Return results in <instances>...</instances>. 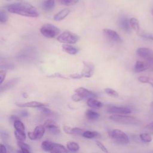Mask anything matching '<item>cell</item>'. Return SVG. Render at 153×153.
<instances>
[{"label": "cell", "mask_w": 153, "mask_h": 153, "mask_svg": "<svg viewBox=\"0 0 153 153\" xmlns=\"http://www.w3.org/2000/svg\"><path fill=\"white\" fill-rule=\"evenodd\" d=\"M8 20V16L7 13L1 10L0 11V22L1 23H5Z\"/></svg>", "instance_id": "cell-37"}, {"label": "cell", "mask_w": 153, "mask_h": 153, "mask_svg": "<svg viewBox=\"0 0 153 153\" xmlns=\"http://www.w3.org/2000/svg\"><path fill=\"white\" fill-rule=\"evenodd\" d=\"M7 1H11V0H7Z\"/></svg>", "instance_id": "cell-53"}, {"label": "cell", "mask_w": 153, "mask_h": 153, "mask_svg": "<svg viewBox=\"0 0 153 153\" xmlns=\"http://www.w3.org/2000/svg\"><path fill=\"white\" fill-rule=\"evenodd\" d=\"M72 99L74 101V102H79L82 100V99L77 94V93H75L74 94H73L71 97Z\"/></svg>", "instance_id": "cell-44"}, {"label": "cell", "mask_w": 153, "mask_h": 153, "mask_svg": "<svg viewBox=\"0 0 153 153\" xmlns=\"http://www.w3.org/2000/svg\"><path fill=\"white\" fill-rule=\"evenodd\" d=\"M45 131V128L44 126H37L33 131V133L35 136L36 139H40L44 134V133Z\"/></svg>", "instance_id": "cell-20"}, {"label": "cell", "mask_w": 153, "mask_h": 153, "mask_svg": "<svg viewBox=\"0 0 153 153\" xmlns=\"http://www.w3.org/2000/svg\"><path fill=\"white\" fill-rule=\"evenodd\" d=\"M55 6V0H45L42 2V8L45 11H50Z\"/></svg>", "instance_id": "cell-25"}, {"label": "cell", "mask_w": 153, "mask_h": 153, "mask_svg": "<svg viewBox=\"0 0 153 153\" xmlns=\"http://www.w3.org/2000/svg\"><path fill=\"white\" fill-rule=\"evenodd\" d=\"M7 10L13 14L30 17H37L39 13L37 9L30 4L24 2H19L9 4L6 6Z\"/></svg>", "instance_id": "cell-1"}, {"label": "cell", "mask_w": 153, "mask_h": 153, "mask_svg": "<svg viewBox=\"0 0 153 153\" xmlns=\"http://www.w3.org/2000/svg\"><path fill=\"white\" fill-rule=\"evenodd\" d=\"M20 115L23 117H27V116L29 115V113L27 111H23L21 112Z\"/></svg>", "instance_id": "cell-49"}, {"label": "cell", "mask_w": 153, "mask_h": 153, "mask_svg": "<svg viewBox=\"0 0 153 153\" xmlns=\"http://www.w3.org/2000/svg\"><path fill=\"white\" fill-rule=\"evenodd\" d=\"M14 127L16 130H19V131H25V127L23 123L20 120H17L14 123Z\"/></svg>", "instance_id": "cell-34"}, {"label": "cell", "mask_w": 153, "mask_h": 153, "mask_svg": "<svg viewBox=\"0 0 153 153\" xmlns=\"http://www.w3.org/2000/svg\"><path fill=\"white\" fill-rule=\"evenodd\" d=\"M107 111L111 114H128L131 112L130 109L127 107L116 106H109L108 108Z\"/></svg>", "instance_id": "cell-9"}, {"label": "cell", "mask_w": 153, "mask_h": 153, "mask_svg": "<svg viewBox=\"0 0 153 153\" xmlns=\"http://www.w3.org/2000/svg\"><path fill=\"white\" fill-rule=\"evenodd\" d=\"M103 33L105 36L110 41L113 42H118L120 43L122 41L121 38L118 35V33L111 29H103Z\"/></svg>", "instance_id": "cell-8"}, {"label": "cell", "mask_w": 153, "mask_h": 153, "mask_svg": "<svg viewBox=\"0 0 153 153\" xmlns=\"http://www.w3.org/2000/svg\"><path fill=\"white\" fill-rule=\"evenodd\" d=\"M27 135H28L29 138L30 140H36V137H35V134H34V133H33V131H29V132H28Z\"/></svg>", "instance_id": "cell-45"}, {"label": "cell", "mask_w": 153, "mask_h": 153, "mask_svg": "<svg viewBox=\"0 0 153 153\" xmlns=\"http://www.w3.org/2000/svg\"><path fill=\"white\" fill-rule=\"evenodd\" d=\"M43 126L45 127V128H47L48 130L54 128V127H59L57 126V123L54 121H53V120H46L44 122Z\"/></svg>", "instance_id": "cell-31"}, {"label": "cell", "mask_w": 153, "mask_h": 153, "mask_svg": "<svg viewBox=\"0 0 153 153\" xmlns=\"http://www.w3.org/2000/svg\"><path fill=\"white\" fill-rule=\"evenodd\" d=\"M47 77H49V78H63V79H68V78L65 77V76L62 75V74H60L59 73H55V74H52L51 75L47 76Z\"/></svg>", "instance_id": "cell-42"}, {"label": "cell", "mask_w": 153, "mask_h": 153, "mask_svg": "<svg viewBox=\"0 0 153 153\" xmlns=\"http://www.w3.org/2000/svg\"><path fill=\"white\" fill-rule=\"evenodd\" d=\"M17 1H23V0H17Z\"/></svg>", "instance_id": "cell-52"}, {"label": "cell", "mask_w": 153, "mask_h": 153, "mask_svg": "<svg viewBox=\"0 0 153 153\" xmlns=\"http://www.w3.org/2000/svg\"><path fill=\"white\" fill-rule=\"evenodd\" d=\"M1 137L3 140L5 141L6 140H7L9 138V134L6 131L1 130Z\"/></svg>", "instance_id": "cell-41"}, {"label": "cell", "mask_w": 153, "mask_h": 153, "mask_svg": "<svg viewBox=\"0 0 153 153\" xmlns=\"http://www.w3.org/2000/svg\"><path fill=\"white\" fill-rule=\"evenodd\" d=\"M145 62L147 63L149 68L153 70V57L145 60Z\"/></svg>", "instance_id": "cell-43"}, {"label": "cell", "mask_w": 153, "mask_h": 153, "mask_svg": "<svg viewBox=\"0 0 153 153\" xmlns=\"http://www.w3.org/2000/svg\"><path fill=\"white\" fill-rule=\"evenodd\" d=\"M75 93H77L82 99H89L91 97H96V95L92 91L84 87H79L75 90Z\"/></svg>", "instance_id": "cell-11"}, {"label": "cell", "mask_w": 153, "mask_h": 153, "mask_svg": "<svg viewBox=\"0 0 153 153\" xmlns=\"http://www.w3.org/2000/svg\"><path fill=\"white\" fill-rule=\"evenodd\" d=\"M129 22L131 28L133 29L138 34L140 32V26L139 20L135 17H131L129 20Z\"/></svg>", "instance_id": "cell-23"}, {"label": "cell", "mask_w": 153, "mask_h": 153, "mask_svg": "<svg viewBox=\"0 0 153 153\" xmlns=\"http://www.w3.org/2000/svg\"><path fill=\"white\" fill-rule=\"evenodd\" d=\"M138 34L140 36H141L143 38H145L148 40L153 41V33H152L143 31V32H140Z\"/></svg>", "instance_id": "cell-36"}, {"label": "cell", "mask_w": 153, "mask_h": 153, "mask_svg": "<svg viewBox=\"0 0 153 153\" xmlns=\"http://www.w3.org/2000/svg\"><path fill=\"white\" fill-rule=\"evenodd\" d=\"M37 53V50L35 47H27L18 53L17 58L23 61H32L36 58Z\"/></svg>", "instance_id": "cell-4"}, {"label": "cell", "mask_w": 153, "mask_h": 153, "mask_svg": "<svg viewBox=\"0 0 153 153\" xmlns=\"http://www.w3.org/2000/svg\"><path fill=\"white\" fill-rule=\"evenodd\" d=\"M66 147L69 151H71L72 152L78 151L79 149V145L76 142H73V141L68 142L66 143Z\"/></svg>", "instance_id": "cell-27"}, {"label": "cell", "mask_w": 153, "mask_h": 153, "mask_svg": "<svg viewBox=\"0 0 153 153\" xmlns=\"http://www.w3.org/2000/svg\"><path fill=\"white\" fill-rule=\"evenodd\" d=\"M119 26L120 27L127 33L131 32V26L130 25L129 20L126 17H121L119 20Z\"/></svg>", "instance_id": "cell-14"}, {"label": "cell", "mask_w": 153, "mask_h": 153, "mask_svg": "<svg viewBox=\"0 0 153 153\" xmlns=\"http://www.w3.org/2000/svg\"><path fill=\"white\" fill-rule=\"evenodd\" d=\"M9 119H10V120L11 122H13V123H14L16 121L20 120V119H19V117H17V116H16V115H11V116H10V117L9 118Z\"/></svg>", "instance_id": "cell-46"}, {"label": "cell", "mask_w": 153, "mask_h": 153, "mask_svg": "<svg viewBox=\"0 0 153 153\" xmlns=\"http://www.w3.org/2000/svg\"><path fill=\"white\" fill-rule=\"evenodd\" d=\"M41 112H42V113L43 114H44V115H51L52 114H53V112H52V111L50 109H48V108H47L45 106H41V107H39V108H38Z\"/></svg>", "instance_id": "cell-38"}, {"label": "cell", "mask_w": 153, "mask_h": 153, "mask_svg": "<svg viewBox=\"0 0 153 153\" xmlns=\"http://www.w3.org/2000/svg\"><path fill=\"white\" fill-rule=\"evenodd\" d=\"M70 13L71 10L69 8H64L54 16V20L56 21H61L66 17Z\"/></svg>", "instance_id": "cell-16"}, {"label": "cell", "mask_w": 153, "mask_h": 153, "mask_svg": "<svg viewBox=\"0 0 153 153\" xmlns=\"http://www.w3.org/2000/svg\"><path fill=\"white\" fill-rule=\"evenodd\" d=\"M79 39V36L69 30H66L60 33L57 37V40L62 43L68 44H74L76 43Z\"/></svg>", "instance_id": "cell-5"}, {"label": "cell", "mask_w": 153, "mask_h": 153, "mask_svg": "<svg viewBox=\"0 0 153 153\" xmlns=\"http://www.w3.org/2000/svg\"><path fill=\"white\" fill-rule=\"evenodd\" d=\"M109 119L115 123L128 125L138 126L142 123L138 118L124 114H113L109 116Z\"/></svg>", "instance_id": "cell-2"}, {"label": "cell", "mask_w": 153, "mask_h": 153, "mask_svg": "<svg viewBox=\"0 0 153 153\" xmlns=\"http://www.w3.org/2000/svg\"><path fill=\"white\" fill-rule=\"evenodd\" d=\"M7 71L6 69H1L0 71V78H1V82H0V84H2V82L5 78V76L7 75Z\"/></svg>", "instance_id": "cell-39"}, {"label": "cell", "mask_w": 153, "mask_h": 153, "mask_svg": "<svg viewBox=\"0 0 153 153\" xmlns=\"http://www.w3.org/2000/svg\"><path fill=\"white\" fill-rule=\"evenodd\" d=\"M14 135L18 141L24 142L26 140V136L25 131H19L16 130L14 131Z\"/></svg>", "instance_id": "cell-29"}, {"label": "cell", "mask_w": 153, "mask_h": 153, "mask_svg": "<svg viewBox=\"0 0 153 153\" xmlns=\"http://www.w3.org/2000/svg\"><path fill=\"white\" fill-rule=\"evenodd\" d=\"M145 128H147L148 130H149L151 131H153V121L149 123L148 124H147L146 126H145Z\"/></svg>", "instance_id": "cell-47"}, {"label": "cell", "mask_w": 153, "mask_h": 153, "mask_svg": "<svg viewBox=\"0 0 153 153\" xmlns=\"http://www.w3.org/2000/svg\"><path fill=\"white\" fill-rule=\"evenodd\" d=\"M151 105V107L153 109V101L151 103V105Z\"/></svg>", "instance_id": "cell-50"}, {"label": "cell", "mask_w": 153, "mask_h": 153, "mask_svg": "<svg viewBox=\"0 0 153 153\" xmlns=\"http://www.w3.org/2000/svg\"><path fill=\"white\" fill-rule=\"evenodd\" d=\"M87 104L89 107L93 108H100L103 106V103L100 101L94 99V97H91L87 100Z\"/></svg>", "instance_id": "cell-19"}, {"label": "cell", "mask_w": 153, "mask_h": 153, "mask_svg": "<svg viewBox=\"0 0 153 153\" xmlns=\"http://www.w3.org/2000/svg\"><path fill=\"white\" fill-rule=\"evenodd\" d=\"M62 47L64 51L71 55L76 54L78 51V50L75 47H74L71 44H65L62 45Z\"/></svg>", "instance_id": "cell-18"}, {"label": "cell", "mask_w": 153, "mask_h": 153, "mask_svg": "<svg viewBox=\"0 0 153 153\" xmlns=\"http://www.w3.org/2000/svg\"><path fill=\"white\" fill-rule=\"evenodd\" d=\"M138 80L139 82L142 83L148 84H150L152 87H153V78L145 76H140L138 78Z\"/></svg>", "instance_id": "cell-30"}, {"label": "cell", "mask_w": 153, "mask_h": 153, "mask_svg": "<svg viewBox=\"0 0 153 153\" xmlns=\"http://www.w3.org/2000/svg\"><path fill=\"white\" fill-rule=\"evenodd\" d=\"M20 81V78L17 77V78H13L9 81H8L3 85L1 84V87H0L1 93H3L4 91H6L10 90L12 88L14 87L16 85H17L19 84Z\"/></svg>", "instance_id": "cell-10"}, {"label": "cell", "mask_w": 153, "mask_h": 153, "mask_svg": "<svg viewBox=\"0 0 153 153\" xmlns=\"http://www.w3.org/2000/svg\"><path fill=\"white\" fill-rule=\"evenodd\" d=\"M109 136L115 142L119 143L127 144L129 142L128 136L124 132L119 129H114L109 131Z\"/></svg>", "instance_id": "cell-7"}, {"label": "cell", "mask_w": 153, "mask_h": 153, "mask_svg": "<svg viewBox=\"0 0 153 153\" xmlns=\"http://www.w3.org/2000/svg\"><path fill=\"white\" fill-rule=\"evenodd\" d=\"M96 144L97 145V146L103 151V152H108V151L107 150L106 148L105 147V146L102 143L100 142V141H98V140H96Z\"/></svg>", "instance_id": "cell-40"}, {"label": "cell", "mask_w": 153, "mask_h": 153, "mask_svg": "<svg viewBox=\"0 0 153 153\" xmlns=\"http://www.w3.org/2000/svg\"><path fill=\"white\" fill-rule=\"evenodd\" d=\"M60 4L66 5V6H70L76 4L78 2L79 0H57Z\"/></svg>", "instance_id": "cell-35"}, {"label": "cell", "mask_w": 153, "mask_h": 153, "mask_svg": "<svg viewBox=\"0 0 153 153\" xmlns=\"http://www.w3.org/2000/svg\"><path fill=\"white\" fill-rule=\"evenodd\" d=\"M86 118L89 120H96L100 117V114L91 109H88L85 113Z\"/></svg>", "instance_id": "cell-24"}, {"label": "cell", "mask_w": 153, "mask_h": 153, "mask_svg": "<svg viewBox=\"0 0 153 153\" xmlns=\"http://www.w3.org/2000/svg\"><path fill=\"white\" fill-rule=\"evenodd\" d=\"M17 145L20 148V150L18 151V152L22 153H30V147L27 143H25L24 142L18 141Z\"/></svg>", "instance_id": "cell-22"}, {"label": "cell", "mask_w": 153, "mask_h": 153, "mask_svg": "<svg viewBox=\"0 0 153 153\" xmlns=\"http://www.w3.org/2000/svg\"><path fill=\"white\" fill-rule=\"evenodd\" d=\"M63 131L69 134H82L84 130L81 128L78 127H71L69 126H64L63 127Z\"/></svg>", "instance_id": "cell-15"}, {"label": "cell", "mask_w": 153, "mask_h": 153, "mask_svg": "<svg viewBox=\"0 0 153 153\" xmlns=\"http://www.w3.org/2000/svg\"><path fill=\"white\" fill-rule=\"evenodd\" d=\"M139 137H140V139L143 142L149 143L152 141V137L151 134L147 133H142L140 134Z\"/></svg>", "instance_id": "cell-33"}, {"label": "cell", "mask_w": 153, "mask_h": 153, "mask_svg": "<svg viewBox=\"0 0 153 153\" xmlns=\"http://www.w3.org/2000/svg\"><path fill=\"white\" fill-rule=\"evenodd\" d=\"M94 66L93 63L83 62V68L80 73H75L69 75L72 79H80L82 78H90L94 74Z\"/></svg>", "instance_id": "cell-3"}, {"label": "cell", "mask_w": 153, "mask_h": 153, "mask_svg": "<svg viewBox=\"0 0 153 153\" xmlns=\"http://www.w3.org/2000/svg\"><path fill=\"white\" fill-rule=\"evenodd\" d=\"M134 71L136 72H143L147 69H149L148 65L146 62H142L140 60H137L134 66Z\"/></svg>", "instance_id": "cell-17"}, {"label": "cell", "mask_w": 153, "mask_h": 153, "mask_svg": "<svg viewBox=\"0 0 153 153\" xmlns=\"http://www.w3.org/2000/svg\"><path fill=\"white\" fill-rule=\"evenodd\" d=\"M104 91H105V93L107 95H108L109 96H110L111 97L117 98L119 96V94H118V92L117 91H115V90L112 89V88H106L104 89Z\"/></svg>", "instance_id": "cell-32"}, {"label": "cell", "mask_w": 153, "mask_h": 153, "mask_svg": "<svg viewBox=\"0 0 153 153\" xmlns=\"http://www.w3.org/2000/svg\"><path fill=\"white\" fill-rule=\"evenodd\" d=\"M1 153L7 152V148L5 146V145H3L2 143L1 144Z\"/></svg>", "instance_id": "cell-48"}, {"label": "cell", "mask_w": 153, "mask_h": 153, "mask_svg": "<svg viewBox=\"0 0 153 153\" xmlns=\"http://www.w3.org/2000/svg\"><path fill=\"white\" fill-rule=\"evenodd\" d=\"M16 105L19 107H25V108H39L41 106H47L48 105L46 103H41L36 101H31L27 102L26 103H16Z\"/></svg>", "instance_id": "cell-13"}, {"label": "cell", "mask_w": 153, "mask_h": 153, "mask_svg": "<svg viewBox=\"0 0 153 153\" xmlns=\"http://www.w3.org/2000/svg\"><path fill=\"white\" fill-rule=\"evenodd\" d=\"M136 54L138 56L146 60L153 57V51L148 48L140 47L137 49Z\"/></svg>", "instance_id": "cell-12"}, {"label": "cell", "mask_w": 153, "mask_h": 153, "mask_svg": "<svg viewBox=\"0 0 153 153\" xmlns=\"http://www.w3.org/2000/svg\"><path fill=\"white\" fill-rule=\"evenodd\" d=\"M68 152V150L63 145L59 143H53V148L50 152L59 153V152Z\"/></svg>", "instance_id": "cell-21"}, {"label": "cell", "mask_w": 153, "mask_h": 153, "mask_svg": "<svg viewBox=\"0 0 153 153\" xmlns=\"http://www.w3.org/2000/svg\"><path fill=\"white\" fill-rule=\"evenodd\" d=\"M60 29L50 23H46L43 25L40 28L41 33L46 38H53L59 35L60 33Z\"/></svg>", "instance_id": "cell-6"}, {"label": "cell", "mask_w": 153, "mask_h": 153, "mask_svg": "<svg viewBox=\"0 0 153 153\" xmlns=\"http://www.w3.org/2000/svg\"><path fill=\"white\" fill-rule=\"evenodd\" d=\"M82 136L87 139H93V138H96L100 136V134L97 132V131H84L83 133L82 134Z\"/></svg>", "instance_id": "cell-26"}, {"label": "cell", "mask_w": 153, "mask_h": 153, "mask_svg": "<svg viewBox=\"0 0 153 153\" xmlns=\"http://www.w3.org/2000/svg\"><path fill=\"white\" fill-rule=\"evenodd\" d=\"M151 14H152V15L153 16V9L151 10Z\"/></svg>", "instance_id": "cell-51"}, {"label": "cell", "mask_w": 153, "mask_h": 153, "mask_svg": "<svg viewBox=\"0 0 153 153\" xmlns=\"http://www.w3.org/2000/svg\"><path fill=\"white\" fill-rule=\"evenodd\" d=\"M53 143L54 142H51L48 141V140L43 141L42 142V143H41V148L45 151L51 152V149L53 148Z\"/></svg>", "instance_id": "cell-28"}]
</instances>
